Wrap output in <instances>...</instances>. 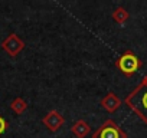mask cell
<instances>
[{
	"mask_svg": "<svg viewBox=\"0 0 147 138\" xmlns=\"http://www.w3.org/2000/svg\"><path fill=\"white\" fill-rule=\"evenodd\" d=\"M3 48H5V50H7L12 56H15L22 48H23V43H22V40H19L18 39V36L16 35H10L5 42H3V45H2Z\"/></svg>",
	"mask_w": 147,
	"mask_h": 138,
	"instance_id": "cell-2",
	"label": "cell"
},
{
	"mask_svg": "<svg viewBox=\"0 0 147 138\" xmlns=\"http://www.w3.org/2000/svg\"><path fill=\"white\" fill-rule=\"evenodd\" d=\"M118 68L121 69V72H124L127 76H130L131 74H134L138 66H140V60L136 55H133L131 52H127L125 55H123L120 58V60L117 62Z\"/></svg>",
	"mask_w": 147,
	"mask_h": 138,
	"instance_id": "cell-1",
	"label": "cell"
},
{
	"mask_svg": "<svg viewBox=\"0 0 147 138\" xmlns=\"http://www.w3.org/2000/svg\"><path fill=\"white\" fill-rule=\"evenodd\" d=\"M25 108H26V104L23 102V99H15L13 104H12V109L18 114H20Z\"/></svg>",
	"mask_w": 147,
	"mask_h": 138,
	"instance_id": "cell-5",
	"label": "cell"
},
{
	"mask_svg": "<svg viewBox=\"0 0 147 138\" xmlns=\"http://www.w3.org/2000/svg\"><path fill=\"white\" fill-rule=\"evenodd\" d=\"M134 107H137V109H138L141 114H147V91H144V92L138 96V101H137V104H136Z\"/></svg>",
	"mask_w": 147,
	"mask_h": 138,
	"instance_id": "cell-4",
	"label": "cell"
},
{
	"mask_svg": "<svg viewBox=\"0 0 147 138\" xmlns=\"http://www.w3.org/2000/svg\"><path fill=\"white\" fill-rule=\"evenodd\" d=\"M101 138H121L118 129L111 125V127H104V129L101 131Z\"/></svg>",
	"mask_w": 147,
	"mask_h": 138,
	"instance_id": "cell-3",
	"label": "cell"
},
{
	"mask_svg": "<svg viewBox=\"0 0 147 138\" xmlns=\"http://www.w3.org/2000/svg\"><path fill=\"white\" fill-rule=\"evenodd\" d=\"M6 127H7V124H6V121L0 117V135H2L5 131H6Z\"/></svg>",
	"mask_w": 147,
	"mask_h": 138,
	"instance_id": "cell-6",
	"label": "cell"
}]
</instances>
